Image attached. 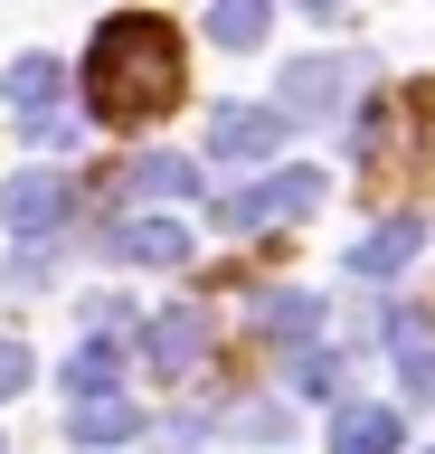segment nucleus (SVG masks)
I'll list each match as a JSON object with an SVG mask.
<instances>
[{
	"instance_id": "1",
	"label": "nucleus",
	"mask_w": 435,
	"mask_h": 454,
	"mask_svg": "<svg viewBox=\"0 0 435 454\" xmlns=\"http://www.w3.org/2000/svg\"><path fill=\"white\" fill-rule=\"evenodd\" d=\"M86 105H95V123H114V133H133V123L180 105V28L161 20V10H123V20L95 28Z\"/></svg>"
},
{
	"instance_id": "2",
	"label": "nucleus",
	"mask_w": 435,
	"mask_h": 454,
	"mask_svg": "<svg viewBox=\"0 0 435 454\" xmlns=\"http://www.w3.org/2000/svg\"><path fill=\"white\" fill-rule=\"evenodd\" d=\"M66 218H76V190H66V170H10V180H0V227H10L19 247L58 237Z\"/></svg>"
},
{
	"instance_id": "3",
	"label": "nucleus",
	"mask_w": 435,
	"mask_h": 454,
	"mask_svg": "<svg viewBox=\"0 0 435 454\" xmlns=\"http://www.w3.org/2000/svg\"><path fill=\"white\" fill-rule=\"evenodd\" d=\"M369 85V57H293L284 67V123H303V114H350V95Z\"/></svg>"
},
{
	"instance_id": "4",
	"label": "nucleus",
	"mask_w": 435,
	"mask_h": 454,
	"mask_svg": "<svg viewBox=\"0 0 435 454\" xmlns=\"http://www.w3.org/2000/svg\"><path fill=\"white\" fill-rule=\"evenodd\" d=\"M284 114L275 105H218L208 114V152H218V161H265V152H284Z\"/></svg>"
},
{
	"instance_id": "5",
	"label": "nucleus",
	"mask_w": 435,
	"mask_h": 454,
	"mask_svg": "<svg viewBox=\"0 0 435 454\" xmlns=\"http://www.w3.org/2000/svg\"><path fill=\"white\" fill-rule=\"evenodd\" d=\"M199 350H208V312H199V303L151 312V332H143V360H151V379H190V369H199Z\"/></svg>"
},
{
	"instance_id": "6",
	"label": "nucleus",
	"mask_w": 435,
	"mask_h": 454,
	"mask_svg": "<svg viewBox=\"0 0 435 454\" xmlns=\"http://www.w3.org/2000/svg\"><path fill=\"white\" fill-rule=\"evenodd\" d=\"M416 255H426V218H378L369 237L350 247V275H360V284H388L398 265H416Z\"/></svg>"
},
{
	"instance_id": "7",
	"label": "nucleus",
	"mask_w": 435,
	"mask_h": 454,
	"mask_svg": "<svg viewBox=\"0 0 435 454\" xmlns=\"http://www.w3.org/2000/svg\"><path fill=\"white\" fill-rule=\"evenodd\" d=\"M66 435H76V445H133V435H143V407L123 388H95V397H76Z\"/></svg>"
},
{
	"instance_id": "8",
	"label": "nucleus",
	"mask_w": 435,
	"mask_h": 454,
	"mask_svg": "<svg viewBox=\"0 0 435 454\" xmlns=\"http://www.w3.org/2000/svg\"><path fill=\"white\" fill-rule=\"evenodd\" d=\"M322 199H331V180H322V170H275L265 190H246V218H256V227H275V218H313Z\"/></svg>"
},
{
	"instance_id": "9",
	"label": "nucleus",
	"mask_w": 435,
	"mask_h": 454,
	"mask_svg": "<svg viewBox=\"0 0 435 454\" xmlns=\"http://www.w3.org/2000/svg\"><path fill=\"white\" fill-rule=\"evenodd\" d=\"M398 445H407L398 407H360V397H350L341 417H331V454H398Z\"/></svg>"
},
{
	"instance_id": "10",
	"label": "nucleus",
	"mask_w": 435,
	"mask_h": 454,
	"mask_svg": "<svg viewBox=\"0 0 435 454\" xmlns=\"http://www.w3.org/2000/svg\"><path fill=\"white\" fill-rule=\"evenodd\" d=\"M190 247H199V237H190L180 218H123L114 227V255H123V265H180Z\"/></svg>"
},
{
	"instance_id": "11",
	"label": "nucleus",
	"mask_w": 435,
	"mask_h": 454,
	"mask_svg": "<svg viewBox=\"0 0 435 454\" xmlns=\"http://www.w3.org/2000/svg\"><path fill=\"white\" fill-rule=\"evenodd\" d=\"M256 332H265V340H313V332H322V294H303V284L256 294Z\"/></svg>"
},
{
	"instance_id": "12",
	"label": "nucleus",
	"mask_w": 435,
	"mask_h": 454,
	"mask_svg": "<svg viewBox=\"0 0 435 454\" xmlns=\"http://www.w3.org/2000/svg\"><path fill=\"white\" fill-rule=\"evenodd\" d=\"M388 350H398L407 397H426V407H435V332L416 322V312H388Z\"/></svg>"
},
{
	"instance_id": "13",
	"label": "nucleus",
	"mask_w": 435,
	"mask_h": 454,
	"mask_svg": "<svg viewBox=\"0 0 435 454\" xmlns=\"http://www.w3.org/2000/svg\"><path fill=\"white\" fill-rule=\"evenodd\" d=\"M10 95H19V114H29V123H48V114H58V95H66V67H58L48 48L19 57V67H10Z\"/></svg>"
},
{
	"instance_id": "14",
	"label": "nucleus",
	"mask_w": 435,
	"mask_h": 454,
	"mask_svg": "<svg viewBox=\"0 0 435 454\" xmlns=\"http://www.w3.org/2000/svg\"><path fill=\"white\" fill-rule=\"evenodd\" d=\"M123 190H133V199H190V190H199V161H180V152H143V161L123 170Z\"/></svg>"
},
{
	"instance_id": "15",
	"label": "nucleus",
	"mask_w": 435,
	"mask_h": 454,
	"mask_svg": "<svg viewBox=\"0 0 435 454\" xmlns=\"http://www.w3.org/2000/svg\"><path fill=\"white\" fill-rule=\"evenodd\" d=\"M58 379H66V397H95V388H123V340H114V332H95L86 350H76V360L58 369Z\"/></svg>"
},
{
	"instance_id": "16",
	"label": "nucleus",
	"mask_w": 435,
	"mask_h": 454,
	"mask_svg": "<svg viewBox=\"0 0 435 454\" xmlns=\"http://www.w3.org/2000/svg\"><path fill=\"white\" fill-rule=\"evenodd\" d=\"M265 28H275V0H218L208 10V38L218 48H265Z\"/></svg>"
},
{
	"instance_id": "17",
	"label": "nucleus",
	"mask_w": 435,
	"mask_h": 454,
	"mask_svg": "<svg viewBox=\"0 0 435 454\" xmlns=\"http://www.w3.org/2000/svg\"><path fill=\"white\" fill-rule=\"evenodd\" d=\"M293 388H303V397H331V388H341V360L303 350V360H293Z\"/></svg>"
},
{
	"instance_id": "18",
	"label": "nucleus",
	"mask_w": 435,
	"mask_h": 454,
	"mask_svg": "<svg viewBox=\"0 0 435 454\" xmlns=\"http://www.w3.org/2000/svg\"><path fill=\"white\" fill-rule=\"evenodd\" d=\"M237 435H265V445H284V435H293V407H246V417H237Z\"/></svg>"
},
{
	"instance_id": "19",
	"label": "nucleus",
	"mask_w": 435,
	"mask_h": 454,
	"mask_svg": "<svg viewBox=\"0 0 435 454\" xmlns=\"http://www.w3.org/2000/svg\"><path fill=\"white\" fill-rule=\"evenodd\" d=\"M19 388H29V350L0 332V397H19Z\"/></svg>"
},
{
	"instance_id": "20",
	"label": "nucleus",
	"mask_w": 435,
	"mask_h": 454,
	"mask_svg": "<svg viewBox=\"0 0 435 454\" xmlns=\"http://www.w3.org/2000/svg\"><path fill=\"white\" fill-rule=\"evenodd\" d=\"M303 10H322V20H331V10H341V0H303Z\"/></svg>"
},
{
	"instance_id": "21",
	"label": "nucleus",
	"mask_w": 435,
	"mask_h": 454,
	"mask_svg": "<svg viewBox=\"0 0 435 454\" xmlns=\"http://www.w3.org/2000/svg\"><path fill=\"white\" fill-rule=\"evenodd\" d=\"M0 454H10V445H0Z\"/></svg>"
}]
</instances>
